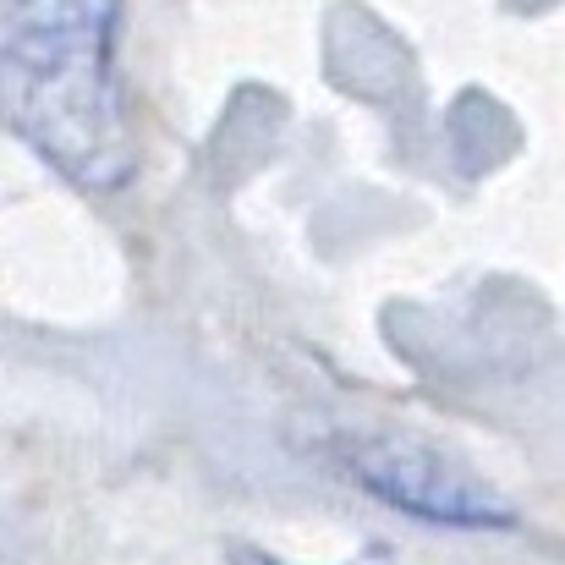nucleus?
Here are the masks:
<instances>
[{
  "label": "nucleus",
  "instance_id": "obj_1",
  "mask_svg": "<svg viewBox=\"0 0 565 565\" xmlns=\"http://www.w3.org/2000/svg\"><path fill=\"white\" fill-rule=\"evenodd\" d=\"M121 0H0V127L83 192L132 182Z\"/></svg>",
  "mask_w": 565,
  "mask_h": 565
},
{
  "label": "nucleus",
  "instance_id": "obj_2",
  "mask_svg": "<svg viewBox=\"0 0 565 565\" xmlns=\"http://www.w3.org/2000/svg\"><path fill=\"white\" fill-rule=\"evenodd\" d=\"M335 461L363 494H374L379 505H390L401 516L456 527V533H505V527H516V511L478 472H467L456 456L428 450L417 439L341 434Z\"/></svg>",
  "mask_w": 565,
  "mask_h": 565
},
{
  "label": "nucleus",
  "instance_id": "obj_3",
  "mask_svg": "<svg viewBox=\"0 0 565 565\" xmlns=\"http://www.w3.org/2000/svg\"><path fill=\"white\" fill-rule=\"evenodd\" d=\"M352 565H395V561H390V555H384V550H369V555H363V561H352Z\"/></svg>",
  "mask_w": 565,
  "mask_h": 565
}]
</instances>
